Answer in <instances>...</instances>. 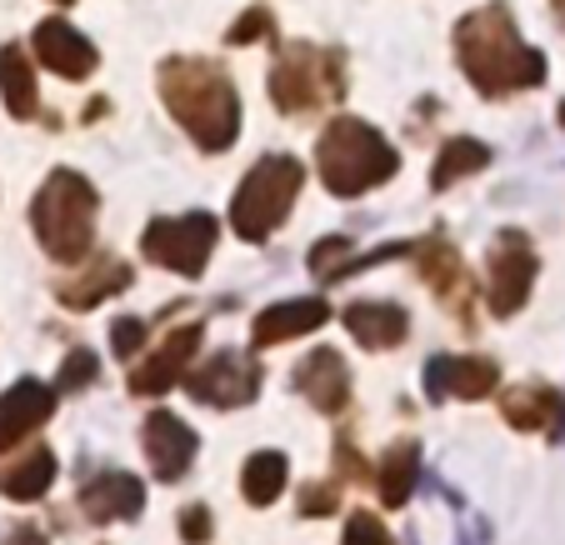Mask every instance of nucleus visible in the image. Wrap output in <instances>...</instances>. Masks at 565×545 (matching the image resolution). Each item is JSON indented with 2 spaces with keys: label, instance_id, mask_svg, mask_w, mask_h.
<instances>
[{
  "label": "nucleus",
  "instance_id": "6ab92c4d",
  "mask_svg": "<svg viewBox=\"0 0 565 545\" xmlns=\"http://www.w3.org/2000/svg\"><path fill=\"white\" fill-rule=\"evenodd\" d=\"M130 286V266L126 260H116V256H90V270L81 280H61L55 286V296H61V306H71V310H90V306H100L106 296H116V290H126Z\"/></svg>",
  "mask_w": 565,
  "mask_h": 545
},
{
  "label": "nucleus",
  "instance_id": "5701e85b",
  "mask_svg": "<svg viewBox=\"0 0 565 545\" xmlns=\"http://www.w3.org/2000/svg\"><path fill=\"white\" fill-rule=\"evenodd\" d=\"M55 481V456L45 446H35L31 456H21L15 466L0 471V495H11V501H41Z\"/></svg>",
  "mask_w": 565,
  "mask_h": 545
},
{
  "label": "nucleus",
  "instance_id": "bb28decb",
  "mask_svg": "<svg viewBox=\"0 0 565 545\" xmlns=\"http://www.w3.org/2000/svg\"><path fill=\"white\" fill-rule=\"evenodd\" d=\"M361 266H375V256H351V241H341V236L320 241V246L310 250V270H316V280H341L345 270H361Z\"/></svg>",
  "mask_w": 565,
  "mask_h": 545
},
{
  "label": "nucleus",
  "instance_id": "f8f14e48",
  "mask_svg": "<svg viewBox=\"0 0 565 545\" xmlns=\"http://www.w3.org/2000/svg\"><path fill=\"white\" fill-rule=\"evenodd\" d=\"M296 391H300V396H306L316 410H326V416L345 410V400H351V371H345L341 351H331V345L310 351L306 361L296 365Z\"/></svg>",
  "mask_w": 565,
  "mask_h": 545
},
{
  "label": "nucleus",
  "instance_id": "a878e982",
  "mask_svg": "<svg viewBox=\"0 0 565 545\" xmlns=\"http://www.w3.org/2000/svg\"><path fill=\"white\" fill-rule=\"evenodd\" d=\"M411 256L420 260V270H426V280L436 286V296L440 300H456L460 290H466V276H460V260H456V250L446 246V241H420V246H411Z\"/></svg>",
  "mask_w": 565,
  "mask_h": 545
},
{
  "label": "nucleus",
  "instance_id": "39448f33",
  "mask_svg": "<svg viewBox=\"0 0 565 545\" xmlns=\"http://www.w3.org/2000/svg\"><path fill=\"white\" fill-rule=\"evenodd\" d=\"M300 181H306V171H300L296 156H266V161L241 181V191H235V201H231L235 236L256 241V246L276 236V225L290 215V201H296Z\"/></svg>",
  "mask_w": 565,
  "mask_h": 545
},
{
  "label": "nucleus",
  "instance_id": "423d86ee",
  "mask_svg": "<svg viewBox=\"0 0 565 545\" xmlns=\"http://www.w3.org/2000/svg\"><path fill=\"white\" fill-rule=\"evenodd\" d=\"M345 96V75H341V55L335 51H316V45H286L270 71V100L286 116L316 110L320 100H341Z\"/></svg>",
  "mask_w": 565,
  "mask_h": 545
},
{
  "label": "nucleus",
  "instance_id": "f03ea898",
  "mask_svg": "<svg viewBox=\"0 0 565 545\" xmlns=\"http://www.w3.org/2000/svg\"><path fill=\"white\" fill-rule=\"evenodd\" d=\"M160 100L191 130L201 150H231L241 130V96L231 75L211 61H166L160 65Z\"/></svg>",
  "mask_w": 565,
  "mask_h": 545
},
{
  "label": "nucleus",
  "instance_id": "c9c22d12",
  "mask_svg": "<svg viewBox=\"0 0 565 545\" xmlns=\"http://www.w3.org/2000/svg\"><path fill=\"white\" fill-rule=\"evenodd\" d=\"M551 6H555V15H561V25H565V0H551Z\"/></svg>",
  "mask_w": 565,
  "mask_h": 545
},
{
  "label": "nucleus",
  "instance_id": "ddd939ff",
  "mask_svg": "<svg viewBox=\"0 0 565 545\" xmlns=\"http://www.w3.org/2000/svg\"><path fill=\"white\" fill-rule=\"evenodd\" d=\"M35 55H41L45 71L65 75V81H86L96 71V45L75 31V25H65L61 15L35 25Z\"/></svg>",
  "mask_w": 565,
  "mask_h": 545
},
{
  "label": "nucleus",
  "instance_id": "4468645a",
  "mask_svg": "<svg viewBox=\"0 0 565 545\" xmlns=\"http://www.w3.org/2000/svg\"><path fill=\"white\" fill-rule=\"evenodd\" d=\"M55 410V391L41 381H15L6 396H0V456L15 450L35 426H45Z\"/></svg>",
  "mask_w": 565,
  "mask_h": 545
},
{
  "label": "nucleus",
  "instance_id": "20e7f679",
  "mask_svg": "<svg viewBox=\"0 0 565 545\" xmlns=\"http://www.w3.org/2000/svg\"><path fill=\"white\" fill-rule=\"evenodd\" d=\"M316 165H320V181L331 195H365L375 185H385L395 175V150L385 146V136L365 120H331L326 136L316 140Z\"/></svg>",
  "mask_w": 565,
  "mask_h": 545
},
{
  "label": "nucleus",
  "instance_id": "a211bd4d",
  "mask_svg": "<svg viewBox=\"0 0 565 545\" xmlns=\"http://www.w3.org/2000/svg\"><path fill=\"white\" fill-rule=\"evenodd\" d=\"M140 505H146V485L136 481V475L126 471H106L96 475V481L81 491V511L90 515V521H126V515H140Z\"/></svg>",
  "mask_w": 565,
  "mask_h": 545
},
{
  "label": "nucleus",
  "instance_id": "c85d7f7f",
  "mask_svg": "<svg viewBox=\"0 0 565 545\" xmlns=\"http://www.w3.org/2000/svg\"><path fill=\"white\" fill-rule=\"evenodd\" d=\"M140 345H146V321H136V316H126V321L110 325V351L126 361V355H136Z\"/></svg>",
  "mask_w": 565,
  "mask_h": 545
},
{
  "label": "nucleus",
  "instance_id": "4c0bfd02",
  "mask_svg": "<svg viewBox=\"0 0 565 545\" xmlns=\"http://www.w3.org/2000/svg\"><path fill=\"white\" fill-rule=\"evenodd\" d=\"M55 6H71V0H55Z\"/></svg>",
  "mask_w": 565,
  "mask_h": 545
},
{
  "label": "nucleus",
  "instance_id": "cd10ccee",
  "mask_svg": "<svg viewBox=\"0 0 565 545\" xmlns=\"http://www.w3.org/2000/svg\"><path fill=\"white\" fill-rule=\"evenodd\" d=\"M341 545H395V535L381 525V515L355 511L351 521H345V541Z\"/></svg>",
  "mask_w": 565,
  "mask_h": 545
},
{
  "label": "nucleus",
  "instance_id": "0eeeda50",
  "mask_svg": "<svg viewBox=\"0 0 565 545\" xmlns=\"http://www.w3.org/2000/svg\"><path fill=\"white\" fill-rule=\"evenodd\" d=\"M140 250H146L156 266L175 270V276H201L215 250V221L205 211L175 215V221H150Z\"/></svg>",
  "mask_w": 565,
  "mask_h": 545
},
{
  "label": "nucleus",
  "instance_id": "c756f323",
  "mask_svg": "<svg viewBox=\"0 0 565 545\" xmlns=\"http://www.w3.org/2000/svg\"><path fill=\"white\" fill-rule=\"evenodd\" d=\"M96 381V355L90 351H71L65 355V371H61V391H81V385Z\"/></svg>",
  "mask_w": 565,
  "mask_h": 545
},
{
  "label": "nucleus",
  "instance_id": "9d476101",
  "mask_svg": "<svg viewBox=\"0 0 565 545\" xmlns=\"http://www.w3.org/2000/svg\"><path fill=\"white\" fill-rule=\"evenodd\" d=\"M495 365L491 361H480V355H436V361L426 365V396L436 400H480V396H491L495 391Z\"/></svg>",
  "mask_w": 565,
  "mask_h": 545
},
{
  "label": "nucleus",
  "instance_id": "393cba45",
  "mask_svg": "<svg viewBox=\"0 0 565 545\" xmlns=\"http://www.w3.org/2000/svg\"><path fill=\"white\" fill-rule=\"evenodd\" d=\"M286 456L280 450H256V456L246 460V471H241V491H246L250 505H270L280 491H286Z\"/></svg>",
  "mask_w": 565,
  "mask_h": 545
},
{
  "label": "nucleus",
  "instance_id": "7ed1b4c3",
  "mask_svg": "<svg viewBox=\"0 0 565 545\" xmlns=\"http://www.w3.org/2000/svg\"><path fill=\"white\" fill-rule=\"evenodd\" d=\"M96 185L75 171H51V181L35 195L31 225L41 236L45 256L61 260V266H75V260H90V246H96Z\"/></svg>",
  "mask_w": 565,
  "mask_h": 545
},
{
  "label": "nucleus",
  "instance_id": "7c9ffc66",
  "mask_svg": "<svg viewBox=\"0 0 565 545\" xmlns=\"http://www.w3.org/2000/svg\"><path fill=\"white\" fill-rule=\"evenodd\" d=\"M211 535H215L211 511H205V505H185V511H181V541L185 545H205Z\"/></svg>",
  "mask_w": 565,
  "mask_h": 545
},
{
  "label": "nucleus",
  "instance_id": "f3484780",
  "mask_svg": "<svg viewBox=\"0 0 565 545\" xmlns=\"http://www.w3.org/2000/svg\"><path fill=\"white\" fill-rule=\"evenodd\" d=\"M341 321L365 351H391V345H401L411 335V316L401 306H391V300H355V306H345Z\"/></svg>",
  "mask_w": 565,
  "mask_h": 545
},
{
  "label": "nucleus",
  "instance_id": "f257e3e1",
  "mask_svg": "<svg viewBox=\"0 0 565 545\" xmlns=\"http://www.w3.org/2000/svg\"><path fill=\"white\" fill-rule=\"evenodd\" d=\"M456 61L480 96H511L545 81V55L515 35V21L501 0L470 11L456 25Z\"/></svg>",
  "mask_w": 565,
  "mask_h": 545
},
{
  "label": "nucleus",
  "instance_id": "dca6fc26",
  "mask_svg": "<svg viewBox=\"0 0 565 545\" xmlns=\"http://www.w3.org/2000/svg\"><path fill=\"white\" fill-rule=\"evenodd\" d=\"M331 321V300L306 296V300H280V306L260 310L256 325H250V341L256 345H280V341H296V335H310L320 325Z\"/></svg>",
  "mask_w": 565,
  "mask_h": 545
},
{
  "label": "nucleus",
  "instance_id": "72a5a7b5",
  "mask_svg": "<svg viewBox=\"0 0 565 545\" xmlns=\"http://www.w3.org/2000/svg\"><path fill=\"white\" fill-rule=\"evenodd\" d=\"M335 456H341V471H345V475H365V466H361V460H355L351 440H341V446H335Z\"/></svg>",
  "mask_w": 565,
  "mask_h": 545
},
{
  "label": "nucleus",
  "instance_id": "f704fd0d",
  "mask_svg": "<svg viewBox=\"0 0 565 545\" xmlns=\"http://www.w3.org/2000/svg\"><path fill=\"white\" fill-rule=\"evenodd\" d=\"M11 545H45V541H41V535H35V525H15Z\"/></svg>",
  "mask_w": 565,
  "mask_h": 545
},
{
  "label": "nucleus",
  "instance_id": "412c9836",
  "mask_svg": "<svg viewBox=\"0 0 565 545\" xmlns=\"http://www.w3.org/2000/svg\"><path fill=\"white\" fill-rule=\"evenodd\" d=\"M416 475H420V446L416 440H395L381 460V475H375L381 501L391 505V511H401V505L411 501V491H416Z\"/></svg>",
  "mask_w": 565,
  "mask_h": 545
},
{
  "label": "nucleus",
  "instance_id": "2f4dec72",
  "mask_svg": "<svg viewBox=\"0 0 565 545\" xmlns=\"http://www.w3.org/2000/svg\"><path fill=\"white\" fill-rule=\"evenodd\" d=\"M335 505H341V491H335V485H306V491H300V515H331Z\"/></svg>",
  "mask_w": 565,
  "mask_h": 545
},
{
  "label": "nucleus",
  "instance_id": "4be33fe9",
  "mask_svg": "<svg viewBox=\"0 0 565 545\" xmlns=\"http://www.w3.org/2000/svg\"><path fill=\"white\" fill-rule=\"evenodd\" d=\"M0 100L11 110L15 120H35L41 100H35V75H31V61H25L21 45H6L0 51Z\"/></svg>",
  "mask_w": 565,
  "mask_h": 545
},
{
  "label": "nucleus",
  "instance_id": "473e14b6",
  "mask_svg": "<svg viewBox=\"0 0 565 545\" xmlns=\"http://www.w3.org/2000/svg\"><path fill=\"white\" fill-rule=\"evenodd\" d=\"M260 35H270V15L266 11H246L241 21L225 31V41L231 45H246V41H260Z\"/></svg>",
  "mask_w": 565,
  "mask_h": 545
},
{
  "label": "nucleus",
  "instance_id": "6e6552de",
  "mask_svg": "<svg viewBox=\"0 0 565 545\" xmlns=\"http://www.w3.org/2000/svg\"><path fill=\"white\" fill-rule=\"evenodd\" d=\"M185 391L215 410H235V406H246V400H256L260 365L246 351H215L211 361L185 375Z\"/></svg>",
  "mask_w": 565,
  "mask_h": 545
},
{
  "label": "nucleus",
  "instance_id": "9b49d317",
  "mask_svg": "<svg viewBox=\"0 0 565 545\" xmlns=\"http://www.w3.org/2000/svg\"><path fill=\"white\" fill-rule=\"evenodd\" d=\"M146 456H150V471L160 475V481H181L185 471H191L195 450H201V440H195V430L185 426L181 416H171V410H156V416L146 420Z\"/></svg>",
  "mask_w": 565,
  "mask_h": 545
},
{
  "label": "nucleus",
  "instance_id": "e433bc0d",
  "mask_svg": "<svg viewBox=\"0 0 565 545\" xmlns=\"http://www.w3.org/2000/svg\"><path fill=\"white\" fill-rule=\"evenodd\" d=\"M561 126H565V100H561Z\"/></svg>",
  "mask_w": 565,
  "mask_h": 545
},
{
  "label": "nucleus",
  "instance_id": "2eb2a0df",
  "mask_svg": "<svg viewBox=\"0 0 565 545\" xmlns=\"http://www.w3.org/2000/svg\"><path fill=\"white\" fill-rule=\"evenodd\" d=\"M195 351H201V325H181V331H171L166 345L130 375V391H136V396H160V391H171L175 381H185V365L195 361Z\"/></svg>",
  "mask_w": 565,
  "mask_h": 545
},
{
  "label": "nucleus",
  "instance_id": "1a4fd4ad",
  "mask_svg": "<svg viewBox=\"0 0 565 545\" xmlns=\"http://www.w3.org/2000/svg\"><path fill=\"white\" fill-rule=\"evenodd\" d=\"M535 280V246L525 231H501L491 250V280H486V300L495 316H515L531 296Z\"/></svg>",
  "mask_w": 565,
  "mask_h": 545
},
{
  "label": "nucleus",
  "instance_id": "aec40b11",
  "mask_svg": "<svg viewBox=\"0 0 565 545\" xmlns=\"http://www.w3.org/2000/svg\"><path fill=\"white\" fill-rule=\"evenodd\" d=\"M501 416H505V426H515V430L551 426V436H561V396H555L551 385H515V391H505Z\"/></svg>",
  "mask_w": 565,
  "mask_h": 545
},
{
  "label": "nucleus",
  "instance_id": "b1692460",
  "mask_svg": "<svg viewBox=\"0 0 565 545\" xmlns=\"http://www.w3.org/2000/svg\"><path fill=\"white\" fill-rule=\"evenodd\" d=\"M486 165H491V150L480 146V140H470V136H456V140H446V150L436 156V171H430V185H436V191H446V185L466 181V175L486 171Z\"/></svg>",
  "mask_w": 565,
  "mask_h": 545
}]
</instances>
